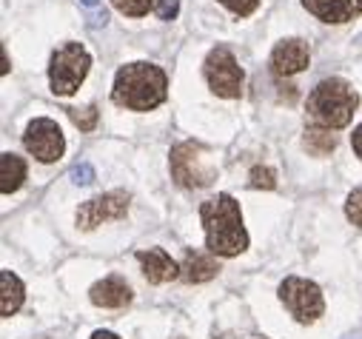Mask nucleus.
<instances>
[{"label":"nucleus","instance_id":"1","mask_svg":"<svg viewBox=\"0 0 362 339\" xmlns=\"http://www.w3.org/2000/svg\"><path fill=\"white\" fill-rule=\"evenodd\" d=\"M200 220L206 228V248L217 257H237L248 248V234L243 228L240 206L231 194H217L200 206Z\"/></svg>","mask_w":362,"mask_h":339},{"label":"nucleus","instance_id":"2","mask_svg":"<svg viewBox=\"0 0 362 339\" xmlns=\"http://www.w3.org/2000/svg\"><path fill=\"white\" fill-rule=\"evenodd\" d=\"M168 95V83L160 66L154 63H129L117 71L112 100L132 112H151Z\"/></svg>","mask_w":362,"mask_h":339},{"label":"nucleus","instance_id":"3","mask_svg":"<svg viewBox=\"0 0 362 339\" xmlns=\"http://www.w3.org/2000/svg\"><path fill=\"white\" fill-rule=\"evenodd\" d=\"M356 92L351 89V83L339 80V77H331V80H322L320 86L308 95V123L311 126H320V129H345L356 112Z\"/></svg>","mask_w":362,"mask_h":339},{"label":"nucleus","instance_id":"4","mask_svg":"<svg viewBox=\"0 0 362 339\" xmlns=\"http://www.w3.org/2000/svg\"><path fill=\"white\" fill-rule=\"evenodd\" d=\"M171 177L183 189L211 186L217 177V162L200 143H180L171 148Z\"/></svg>","mask_w":362,"mask_h":339},{"label":"nucleus","instance_id":"5","mask_svg":"<svg viewBox=\"0 0 362 339\" xmlns=\"http://www.w3.org/2000/svg\"><path fill=\"white\" fill-rule=\"evenodd\" d=\"M88 66H92V54H88L80 43H63L49 63V83L52 92L60 97H69L80 89V83L88 74Z\"/></svg>","mask_w":362,"mask_h":339},{"label":"nucleus","instance_id":"6","mask_svg":"<svg viewBox=\"0 0 362 339\" xmlns=\"http://www.w3.org/2000/svg\"><path fill=\"white\" fill-rule=\"evenodd\" d=\"M206 80H209V89L217 95V97H240L243 95V69L240 63L234 60V54L226 49V46H217L209 52L206 57Z\"/></svg>","mask_w":362,"mask_h":339},{"label":"nucleus","instance_id":"7","mask_svg":"<svg viewBox=\"0 0 362 339\" xmlns=\"http://www.w3.org/2000/svg\"><path fill=\"white\" fill-rule=\"evenodd\" d=\"M280 299L291 311V316L297 322H303V325L320 319L322 311H325L320 285L308 282V280H300V277H286V282L280 285Z\"/></svg>","mask_w":362,"mask_h":339},{"label":"nucleus","instance_id":"8","mask_svg":"<svg viewBox=\"0 0 362 339\" xmlns=\"http://www.w3.org/2000/svg\"><path fill=\"white\" fill-rule=\"evenodd\" d=\"M23 145L32 157H37L40 162H54L63 157V148H66V137L60 131V126L49 117H37L26 126V134H23Z\"/></svg>","mask_w":362,"mask_h":339},{"label":"nucleus","instance_id":"9","mask_svg":"<svg viewBox=\"0 0 362 339\" xmlns=\"http://www.w3.org/2000/svg\"><path fill=\"white\" fill-rule=\"evenodd\" d=\"M129 211V194L126 191H112V194H100L95 200H88L80 206L77 211V225L83 231H92L95 225L106 222V220H123Z\"/></svg>","mask_w":362,"mask_h":339},{"label":"nucleus","instance_id":"10","mask_svg":"<svg viewBox=\"0 0 362 339\" xmlns=\"http://www.w3.org/2000/svg\"><path fill=\"white\" fill-rule=\"evenodd\" d=\"M308 60H311V52L297 37L277 43L274 52H271V69H274V74H280V77L300 74L303 69H308Z\"/></svg>","mask_w":362,"mask_h":339},{"label":"nucleus","instance_id":"11","mask_svg":"<svg viewBox=\"0 0 362 339\" xmlns=\"http://www.w3.org/2000/svg\"><path fill=\"white\" fill-rule=\"evenodd\" d=\"M137 263L143 266V277H146L151 285H163V282H171L174 277H180V266L168 257L163 248L137 251Z\"/></svg>","mask_w":362,"mask_h":339},{"label":"nucleus","instance_id":"12","mask_svg":"<svg viewBox=\"0 0 362 339\" xmlns=\"http://www.w3.org/2000/svg\"><path fill=\"white\" fill-rule=\"evenodd\" d=\"M303 6L325 23H348L362 12V0H303Z\"/></svg>","mask_w":362,"mask_h":339},{"label":"nucleus","instance_id":"13","mask_svg":"<svg viewBox=\"0 0 362 339\" xmlns=\"http://www.w3.org/2000/svg\"><path fill=\"white\" fill-rule=\"evenodd\" d=\"M217 254H206V251H197V248H186V257L180 263V277L186 282H206V280H214L217 271H220V263L214 260Z\"/></svg>","mask_w":362,"mask_h":339},{"label":"nucleus","instance_id":"14","mask_svg":"<svg viewBox=\"0 0 362 339\" xmlns=\"http://www.w3.org/2000/svg\"><path fill=\"white\" fill-rule=\"evenodd\" d=\"M88 299H92L98 308H123L132 302V288L123 277H106V280L92 285Z\"/></svg>","mask_w":362,"mask_h":339},{"label":"nucleus","instance_id":"15","mask_svg":"<svg viewBox=\"0 0 362 339\" xmlns=\"http://www.w3.org/2000/svg\"><path fill=\"white\" fill-rule=\"evenodd\" d=\"M23 297H26L23 282L12 271H0V314L12 316L23 305Z\"/></svg>","mask_w":362,"mask_h":339},{"label":"nucleus","instance_id":"16","mask_svg":"<svg viewBox=\"0 0 362 339\" xmlns=\"http://www.w3.org/2000/svg\"><path fill=\"white\" fill-rule=\"evenodd\" d=\"M23 180H26V162H23V157L6 151L4 157H0V191L12 194V191H18L23 186Z\"/></svg>","mask_w":362,"mask_h":339},{"label":"nucleus","instance_id":"17","mask_svg":"<svg viewBox=\"0 0 362 339\" xmlns=\"http://www.w3.org/2000/svg\"><path fill=\"white\" fill-rule=\"evenodd\" d=\"M305 148L317 157H325L337 148V137L331 134V129H320V126H308L305 131Z\"/></svg>","mask_w":362,"mask_h":339},{"label":"nucleus","instance_id":"18","mask_svg":"<svg viewBox=\"0 0 362 339\" xmlns=\"http://www.w3.org/2000/svg\"><path fill=\"white\" fill-rule=\"evenodd\" d=\"M112 4L117 12H123L129 18H143V15H148V9L157 6V0H112Z\"/></svg>","mask_w":362,"mask_h":339},{"label":"nucleus","instance_id":"19","mask_svg":"<svg viewBox=\"0 0 362 339\" xmlns=\"http://www.w3.org/2000/svg\"><path fill=\"white\" fill-rule=\"evenodd\" d=\"M248 183L251 189H274L277 186V174H274V168H265V165H254L251 168V174H248Z\"/></svg>","mask_w":362,"mask_h":339},{"label":"nucleus","instance_id":"20","mask_svg":"<svg viewBox=\"0 0 362 339\" xmlns=\"http://www.w3.org/2000/svg\"><path fill=\"white\" fill-rule=\"evenodd\" d=\"M69 117L74 120V126H77L80 131H95V126H98V109H95V106L71 109V112H69Z\"/></svg>","mask_w":362,"mask_h":339},{"label":"nucleus","instance_id":"21","mask_svg":"<svg viewBox=\"0 0 362 339\" xmlns=\"http://www.w3.org/2000/svg\"><path fill=\"white\" fill-rule=\"evenodd\" d=\"M345 217H348L356 228H362V189H354V191L348 194V200H345Z\"/></svg>","mask_w":362,"mask_h":339},{"label":"nucleus","instance_id":"22","mask_svg":"<svg viewBox=\"0 0 362 339\" xmlns=\"http://www.w3.org/2000/svg\"><path fill=\"white\" fill-rule=\"evenodd\" d=\"M223 6H228L234 15H240V18H248L257 6H259V0H220Z\"/></svg>","mask_w":362,"mask_h":339},{"label":"nucleus","instance_id":"23","mask_svg":"<svg viewBox=\"0 0 362 339\" xmlns=\"http://www.w3.org/2000/svg\"><path fill=\"white\" fill-rule=\"evenodd\" d=\"M154 12H157L160 20H174L180 15V0H157Z\"/></svg>","mask_w":362,"mask_h":339},{"label":"nucleus","instance_id":"24","mask_svg":"<svg viewBox=\"0 0 362 339\" xmlns=\"http://www.w3.org/2000/svg\"><path fill=\"white\" fill-rule=\"evenodd\" d=\"M71 180H74L77 186H88V183H95V168L88 165V162L74 165V168H71Z\"/></svg>","mask_w":362,"mask_h":339},{"label":"nucleus","instance_id":"25","mask_svg":"<svg viewBox=\"0 0 362 339\" xmlns=\"http://www.w3.org/2000/svg\"><path fill=\"white\" fill-rule=\"evenodd\" d=\"M351 145H354V151H356V157L362 160V123L354 129V134H351Z\"/></svg>","mask_w":362,"mask_h":339},{"label":"nucleus","instance_id":"26","mask_svg":"<svg viewBox=\"0 0 362 339\" xmlns=\"http://www.w3.org/2000/svg\"><path fill=\"white\" fill-rule=\"evenodd\" d=\"M92 339H120L117 333H112V331H95L92 333Z\"/></svg>","mask_w":362,"mask_h":339},{"label":"nucleus","instance_id":"27","mask_svg":"<svg viewBox=\"0 0 362 339\" xmlns=\"http://www.w3.org/2000/svg\"><path fill=\"white\" fill-rule=\"evenodd\" d=\"M80 4H83V6H88V9H95V6L100 4V0H80Z\"/></svg>","mask_w":362,"mask_h":339}]
</instances>
